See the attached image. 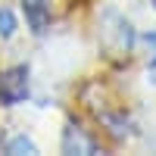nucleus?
<instances>
[{"label": "nucleus", "mask_w": 156, "mask_h": 156, "mask_svg": "<svg viewBox=\"0 0 156 156\" xmlns=\"http://www.w3.org/2000/svg\"><path fill=\"white\" fill-rule=\"evenodd\" d=\"M28 97V66H9L0 72V103L16 106Z\"/></svg>", "instance_id": "f257e3e1"}, {"label": "nucleus", "mask_w": 156, "mask_h": 156, "mask_svg": "<svg viewBox=\"0 0 156 156\" xmlns=\"http://www.w3.org/2000/svg\"><path fill=\"white\" fill-rule=\"evenodd\" d=\"M22 9H25V22L34 34H44L50 28V3L47 0H22Z\"/></svg>", "instance_id": "f03ea898"}, {"label": "nucleus", "mask_w": 156, "mask_h": 156, "mask_svg": "<svg viewBox=\"0 0 156 156\" xmlns=\"http://www.w3.org/2000/svg\"><path fill=\"white\" fill-rule=\"evenodd\" d=\"M62 150H66V153H97V144L81 131V128L69 125L66 134H62Z\"/></svg>", "instance_id": "7ed1b4c3"}, {"label": "nucleus", "mask_w": 156, "mask_h": 156, "mask_svg": "<svg viewBox=\"0 0 156 156\" xmlns=\"http://www.w3.org/2000/svg\"><path fill=\"white\" fill-rule=\"evenodd\" d=\"M6 153H28V156H34L37 153V147H34V140H28V137H12L9 144H6Z\"/></svg>", "instance_id": "20e7f679"}, {"label": "nucleus", "mask_w": 156, "mask_h": 156, "mask_svg": "<svg viewBox=\"0 0 156 156\" xmlns=\"http://www.w3.org/2000/svg\"><path fill=\"white\" fill-rule=\"evenodd\" d=\"M16 34V16H12V9H0V37H12Z\"/></svg>", "instance_id": "39448f33"}, {"label": "nucleus", "mask_w": 156, "mask_h": 156, "mask_svg": "<svg viewBox=\"0 0 156 156\" xmlns=\"http://www.w3.org/2000/svg\"><path fill=\"white\" fill-rule=\"evenodd\" d=\"M144 47H147V62H150V66H156V31L144 34Z\"/></svg>", "instance_id": "423d86ee"}, {"label": "nucleus", "mask_w": 156, "mask_h": 156, "mask_svg": "<svg viewBox=\"0 0 156 156\" xmlns=\"http://www.w3.org/2000/svg\"><path fill=\"white\" fill-rule=\"evenodd\" d=\"M153 3H156V0H153Z\"/></svg>", "instance_id": "0eeeda50"}]
</instances>
